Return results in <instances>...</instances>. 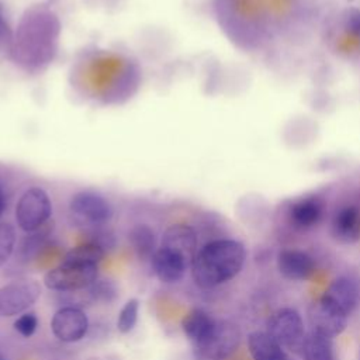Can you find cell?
I'll return each mask as SVG.
<instances>
[{
  "label": "cell",
  "instance_id": "cell-12",
  "mask_svg": "<svg viewBox=\"0 0 360 360\" xmlns=\"http://www.w3.org/2000/svg\"><path fill=\"white\" fill-rule=\"evenodd\" d=\"M322 297L343 311L346 315H350L359 305L360 287L350 277H338L329 284Z\"/></svg>",
  "mask_w": 360,
  "mask_h": 360
},
{
  "label": "cell",
  "instance_id": "cell-15",
  "mask_svg": "<svg viewBox=\"0 0 360 360\" xmlns=\"http://www.w3.org/2000/svg\"><path fill=\"white\" fill-rule=\"evenodd\" d=\"M248 350L253 360H287L284 347L267 332H252L248 336Z\"/></svg>",
  "mask_w": 360,
  "mask_h": 360
},
{
  "label": "cell",
  "instance_id": "cell-19",
  "mask_svg": "<svg viewBox=\"0 0 360 360\" xmlns=\"http://www.w3.org/2000/svg\"><path fill=\"white\" fill-rule=\"evenodd\" d=\"M129 243L136 253V256L142 260L152 259L155 255L156 248V238L153 229L146 224H138L135 225L128 235Z\"/></svg>",
  "mask_w": 360,
  "mask_h": 360
},
{
  "label": "cell",
  "instance_id": "cell-25",
  "mask_svg": "<svg viewBox=\"0 0 360 360\" xmlns=\"http://www.w3.org/2000/svg\"><path fill=\"white\" fill-rule=\"evenodd\" d=\"M347 28L356 34L357 37H360V11L354 10L349 14V18H347Z\"/></svg>",
  "mask_w": 360,
  "mask_h": 360
},
{
  "label": "cell",
  "instance_id": "cell-10",
  "mask_svg": "<svg viewBox=\"0 0 360 360\" xmlns=\"http://www.w3.org/2000/svg\"><path fill=\"white\" fill-rule=\"evenodd\" d=\"M277 269L288 280L304 281L315 273V262L304 250L283 249L277 255Z\"/></svg>",
  "mask_w": 360,
  "mask_h": 360
},
{
  "label": "cell",
  "instance_id": "cell-22",
  "mask_svg": "<svg viewBox=\"0 0 360 360\" xmlns=\"http://www.w3.org/2000/svg\"><path fill=\"white\" fill-rule=\"evenodd\" d=\"M15 245V231L7 222L0 224V267L10 259Z\"/></svg>",
  "mask_w": 360,
  "mask_h": 360
},
{
  "label": "cell",
  "instance_id": "cell-8",
  "mask_svg": "<svg viewBox=\"0 0 360 360\" xmlns=\"http://www.w3.org/2000/svg\"><path fill=\"white\" fill-rule=\"evenodd\" d=\"M69 208L79 219L96 226L108 222L112 217L111 204L103 195L93 191L76 193L70 200Z\"/></svg>",
  "mask_w": 360,
  "mask_h": 360
},
{
  "label": "cell",
  "instance_id": "cell-14",
  "mask_svg": "<svg viewBox=\"0 0 360 360\" xmlns=\"http://www.w3.org/2000/svg\"><path fill=\"white\" fill-rule=\"evenodd\" d=\"M333 236L343 243L360 239V211L356 207H345L336 212L332 221Z\"/></svg>",
  "mask_w": 360,
  "mask_h": 360
},
{
  "label": "cell",
  "instance_id": "cell-23",
  "mask_svg": "<svg viewBox=\"0 0 360 360\" xmlns=\"http://www.w3.org/2000/svg\"><path fill=\"white\" fill-rule=\"evenodd\" d=\"M37 326H38V318L35 316L34 312L22 314L14 321V329L21 336H25V338H30L31 335H34V332L37 330Z\"/></svg>",
  "mask_w": 360,
  "mask_h": 360
},
{
  "label": "cell",
  "instance_id": "cell-17",
  "mask_svg": "<svg viewBox=\"0 0 360 360\" xmlns=\"http://www.w3.org/2000/svg\"><path fill=\"white\" fill-rule=\"evenodd\" d=\"M322 211H323V207L318 198L315 197L302 198L291 207L290 218L295 226L301 229H307L319 222V219L322 218Z\"/></svg>",
  "mask_w": 360,
  "mask_h": 360
},
{
  "label": "cell",
  "instance_id": "cell-13",
  "mask_svg": "<svg viewBox=\"0 0 360 360\" xmlns=\"http://www.w3.org/2000/svg\"><path fill=\"white\" fill-rule=\"evenodd\" d=\"M150 263L155 276L159 278V281L166 284L180 281L188 267V263L181 256L166 248L158 249L152 256Z\"/></svg>",
  "mask_w": 360,
  "mask_h": 360
},
{
  "label": "cell",
  "instance_id": "cell-24",
  "mask_svg": "<svg viewBox=\"0 0 360 360\" xmlns=\"http://www.w3.org/2000/svg\"><path fill=\"white\" fill-rule=\"evenodd\" d=\"M90 287H91V294L94 295V298L101 300V301H110L117 294V288H115L114 283H111L108 280H96Z\"/></svg>",
  "mask_w": 360,
  "mask_h": 360
},
{
  "label": "cell",
  "instance_id": "cell-16",
  "mask_svg": "<svg viewBox=\"0 0 360 360\" xmlns=\"http://www.w3.org/2000/svg\"><path fill=\"white\" fill-rule=\"evenodd\" d=\"M215 319L201 308H193L181 319V329L184 335L194 343H200L208 336L215 325Z\"/></svg>",
  "mask_w": 360,
  "mask_h": 360
},
{
  "label": "cell",
  "instance_id": "cell-9",
  "mask_svg": "<svg viewBox=\"0 0 360 360\" xmlns=\"http://www.w3.org/2000/svg\"><path fill=\"white\" fill-rule=\"evenodd\" d=\"M51 329L60 342L73 343L83 339L87 333L89 319L80 308L63 307L53 314Z\"/></svg>",
  "mask_w": 360,
  "mask_h": 360
},
{
  "label": "cell",
  "instance_id": "cell-4",
  "mask_svg": "<svg viewBox=\"0 0 360 360\" xmlns=\"http://www.w3.org/2000/svg\"><path fill=\"white\" fill-rule=\"evenodd\" d=\"M284 349L300 352L305 338L304 322L298 311L292 308L277 309L267 322V330Z\"/></svg>",
  "mask_w": 360,
  "mask_h": 360
},
{
  "label": "cell",
  "instance_id": "cell-20",
  "mask_svg": "<svg viewBox=\"0 0 360 360\" xmlns=\"http://www.w3.org/2000/svg\"><path fill=\"white\" fill-rule=\"evenodd\" d=\"M104 257V248L89 240L72 248L63 257L62 263L79 266H97Z\"/></svg>",
  "mask_w": 360,
  "mask_h": 360
},
{
  "label": "cell",
  "instance_id": "cell-21",
  "mask_svg": "<svg viewBox=\"0 0 360 360\" xmlns=\"http://www.w3.org/2000/svg\"><path fill=\"white\" fill-rule=\"evenodd\" d=\"M139 312V301L136 298L128 300L121 308L117 318V329L121 333H128L134 329Z\"/></svg>",
  "mask_w": 360,
  "mask_h": 360
},
{
  "label": "cell",
  "instance_id": "cell-1",
  "mask_svg": "<svg viewBox=\"0 0 360 360\" xmlns=\"http://www.w3.org/2000/svg\"><path fill=\"white\" fill-rule=\"evenodd\" d=\"M246 260L245 246L235 239H217L204 245L191 263L194 283L212 288L239 274Z\"/></svg>",
  "mask_w": 360,
  "mask_h": 360
},
{
  "label": "cell",
  "instance_id": "cell-11",
  "mask_svg": "<svg viewBox=\"0 0 360 360\" xmlns=\"http://www.w3.org/2000/svg\"><path fill=\"white\" fill-rule=\"evenodd\" d=\"M162 248L181 256L190 266L197 255V235L190 225L173 224L163 233Z\"/></svg>",
  "mask_w": 360,
  "mask_h": 360
},
{
  "label": "cell",
  "instance_id": "cell-7",
  "mask_svg": "<svg viewBox=\"0 0 360 360\" xmlns=\"http://www.w3.org/2000/svg\"><path fill=\"white\" fill-rule=\"evenodd\" d=\"M347 316L349 315H346L343 311H340L323 297L312 302L308 311L312 330L330 339L340 335L346 329Z\"/></svg>",
  "mask_w": 360,
  "mask_h": 360
},
{
  "label": "cell",
  "instance_id": "cell-18",
  "mask_svg": "<svg viewBox=\"0 0 360 360\" xmlns=\"http://www.w3.org/2000/svg\"><path fill=\"white\" fill-rule=\"evenodd\" d=\"M300 353L304 360H333L332 339L311 330L305 335Z\"/></svg>",
  "mask_w": 360,
  "mask_h": 360
},
{
  "label": "cell",
  "instance_id": "cell-2",
  "mask_svg": "<svg viewBox=\"0 0 360 360\" xmlns=\"http://www.w3.org/2000/svg\"><path fill=\"white\" fill-rule=\"evenodd\" d=\"M52 214V202L41 187L25 190L15 205V221L24 232H35L42 228Z\"/></svg>",
  "mask_w": 360,
  "mask_h": 360
},
{
  "label": "cell",
  "instance_id": "cell-3",
  "mask_svg": "<svg viewBox=\"0 0 360 360\" xmlns=\"http://www.w3.org/2000/svg\"><path fill=\"white\" fill-rule=\"evenodd\" d=\"M240 343L239 328L229 321H217L205 339L195 345L200 356L208 360H225Z\"/></svg>",
  "mask_w": 360,
  "mask_h": 360
},
{
  "label": "cell",
  "instance_id": "cell-6",
  "mask_svg": "<svg viewBox=\"0 0 360 360\" xmlns=\"http://www.w3.org/2000/svg\"><path fill=\"white\" fill-rule=\"evenodd\" d=\"M41 295L37 280H15L0 288V316H14L28 309Z\"/></svg>",
  "mask_w": 360,
  "mask_h": 360
},
{
  "label": "cell",
  "instance_id": "cell-26",
  "mask_svg": "<svg viewBox=\"0 0 360 360\" xmlns=\"http://www.w3.org/2000/svg\"><path fill=\"white\" fill-rule=\"evenodd\" d=\"M6 205H7V202H6V195H4L3 188L0 187V218H1L3 212H4V210H6Z\"/></svg>",
  "mask_w": 360,
  "mask_h": 360
},
{
  "label": "cell",
  "instance_id": "cell-5",
  "mask_svg": "<svg viewBox=\"0 0 360 360\" xmlns=\"http://www.w3.org/2000/svg\"><path fill=\"white\" fill-rule=\"evenodd\" d=\"M97 280V266L60 263L44 277V284L55 291H75L90 287Z\"/></svg>",
  "mask_w": 360,
  "mask_h": 360
}]
</instances>
